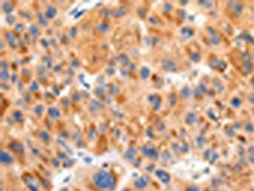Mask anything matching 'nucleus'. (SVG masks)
I'll use <instances>...</instances> for the list:
<instances>
[{
    "mask_svg": "<svg viewBox=\"0 0 254 191\" xmlns=\"http://www.w3.org/2000/svg\"><path fill=\"white\" fill-rule=\"evenodd\" d=\"M39 136H41V138H42L43 140H45V141H48V140H50V135H48L47 132H45V131H42Z\"/></svg>",
    "mask_w": 254,
    "mask_h": 191,
    "instance_id": "nucleus-8",
    "label": "nucleus"
},
{
    "mask_svg": "<svg viewBox=\"0 0 254 191\" xmlns=\"http://www.w3.org/2000/svg\"><path fill=\"white\" fill-rule=\"evenodd\" d=\"M114 182V178L112 175H109L108 172H98L94 176V184L95 186H98L99 189H107V187H112Z\"/></svg>",
    "mask_w": 254,
    "mask_h": 191,
    "instance_id": "nucleus-1",
    "label": "nucleus"
},
{
    "mask_svg": "<svg viewBox=\"0 0 254 191\" xmlns=\"http://www.w3.org/2000/svg\"><path fill=\"white\" fill-rule=\"evenodd\" d=\"M145 185H146V178H145V177L140 178L139 181H136V186H137V187H144Z\"/></svg>",
    "mask_w": 254,
    "mask_h": 191,
    "instance_id": "nucleus-6",
    "label": "nucleus"
},
{
    "mask_svg": "<svg viewBox=\"0 0 254 191\" xmlns=\"http://www.w3.org/2000/svg\"><path fill=\"white\" fill-rule=\"evenodd\" d=\"M39 112H42V106H38V107H37V114H39Z\"/></svg>",
    "mask_w": 254,
    "mask_h": 191,
    "instance_id": "nucleus-11",
    "label": "nucleus"
},
{
    "mask_svg": "<svg viewBox=\"0 0 254 191\" xmlns=\"http://www.w3.org/2000/svg\"><path fill=\"white\" fill-rule=\"evenodd\" d=\"M158 175H159V177L161 178V180H164V182H169V180H170V177L167 175V173H161V172H158Z\"/></svg>",
    "mask_w": 254,
    "mask_h": 191,
    "instance_id": "nucleus-5",
    "label": "nucleus"
},
{
    "mask_svg": "<svg viewBox=\"0 0 254 191\" xmlns=\"http://www.w3.org/2000/svg\"><path fill=\"white\" fill-rule=\"evenodd\" d=\"M141 75H142L144 78H146V76L149 75V70H147V69H144V71H141Z\"/></svg>",
    "mask_w": 254,
    "mask_h": 191,
    "instance_id": "nucleus-9",
    "label": "nucleus"
},
{
    "mask_svg": "<svg viewBox=\"0 0 254 191\" xmlns=\"http://www.w3.org/2000/svg\"><path fill=\"white\" fill-rule=\"evenodd\" d=\"M13 158L10 155H8L6 152H1V162L3 163H12Z\"/></svg>",
    "mask_w": 254,
    "mask_h": 191,
    "instance_id": "nucleus-2",
    "label": "nucleus"
},
{
    "mask_svg": "<svg viewBox=\"0 0 254 191\" xmlns=\"http://www.w3.org/2000/svg\"><path fill=\"white\" fill-rule=\"evenodd\" d=\"M32 33L33 35H38V31L36 29V27H32Z\"/></svg>",
    "mask_w": 254,
    "mask_h": 191,
    "instance_id": "nucleus-10",
    "label": "nucleus"
},
{
    "mask_svg": "<svg viewBox=\"0 0 254 191\" xmlns=\"http://www.w3.org/2000/svg\"><path fill=\"white\" fill-rule=\"evenodd\" d=\"M10 148L14 149L17 153H23V147H22L19 143H12L10 144Z\"/></svg>",
    "mask_w": 254,
    "mask_h": 191,
    "instance_id": "nucleus-3",
    "label": "nucleus"
},
{
    "mask_svg": "<svg viewBox=\"0 0 254 191\" xmlns=\"http://www.w3.org/2000/svg\"><path fill=\"white\" fill-rule=\"evenodd\" d=\"M47 18H53L55 17V14H56V9H55L53 6H50V9L47 10Z\"/></svg>",
    "mask_w": 254,
    "mask_h": 191,
    "instance_id": "nucleus-4",
    "label": "nucleus"
},
{
    "mask_svg": "<svg viewBox=\"0 0 254 191\" xmlns=\"http://www.w3.org/2000/svg\"><path fill=\"white\" fill-rule=\"evenodd\" d=\"M50 115L53 117H57V116H60V112L56 108H50Z\"/></svg>",
    "mask_w": 254,
    "mask_h": 191,
    "instance_id": "nucleus-7",
    "label": "nucleus"
}]
</instances>
